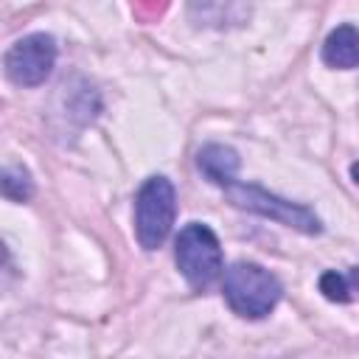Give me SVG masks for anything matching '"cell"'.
Here are the masks:
<instances>
[{"instance_id": "obj_1", "label": "cell", "mask_w": 359, "mask_h": 359, "mask_svg": "<svg viewBox=\"0 0 359 359\" xmlns=\"http://www.w3.org/2000/svg\"><path fill=\"white\" fill-rule=\"evenodd\" d=\"M222 292H224V300L230 303V309L238 317L261 320L278 306L283 289H280L278 278L269 269H264L252 261H236L224 272Z\"/></svg>"}, {"instance_id": "obj_5", "label": "cell", "mask_w": 359, "mask_h": 359, "mask_svg": "<svg viewBox=\"0 0 359 359\" xmlns=\"http://www.w3.org/2000/svg\"><path fill=\"white\" fill-rule=\"evenodd\" d=\"M56 62V42L50 34H28L6 53V76L20 87L42 84Z\"/></svg>"}, {"instance_id": "obj_3", "label": "cell", "mask_w": 359, "mask_h": 359, "mask_svg": "<svg viewBox=\"0 0 359 359\" xmlns=\"http://www.w3.org/2000/svg\"><path fill=\"white\" fill-rule=\"evenodd\" d=\"M174 258L180 272L194 289H208L222 275V247L208 224L199 222L185 224L177 236Z\"/></svg>"}, {"instance_id": "obj_8", "label": "cell", "mask_w": 359, "mask_h": 359, "mask_svg": "<svg viewBox=\"0 0 359 359\" xmlns=\"http://www.w3.org/2000/svg\"><path fill=\"white\" fill-rule=\"evenodd\" d=\"M3 194L14 202H25L34 194V182L31 174L22 165H6L3 168Z\"/></svg>"}, {"instance_id": "obj_7", "label": "cell", "mask_w": 359, "mask_h": 359, "mask_svg": "<svg viewBox=\"0 0 359 359\" xmlns=\"http://www.w3.org/2000/svg\"><path fill=\"white\" fill-rule=\"evenodd\" d=\"M196 165L199 171L216 182V185H230L236 180V171H238V154L230 149V146H222V143H208L199 154H196Z\"/></svg>"}, {"instance_id": "obj_9", "label": "cell", "mask_w": 359, "mask_h": 359, "mask_svg": "<svg viewBox=\"0 0 359 359\" xmlns=\"http://www.w3.org/2000/svg\"><path fill=\"white\" fill-rule=\"evenodd\" d=\"M320 292H323L328 300H334V303H348V300H351V292H353V283H351V278H345V275L328 269V272H323V278H320Z\"/></svg>"}, {"instance_id": "obj_4", "label": "cell", "mask_w": 359, "mask_h": 359, "mask_svg": "<svg viewBox=\"0 0 359 359\" xmlns=\"http://www.w3.org/2000/svg\"><path fill=\"white\" fill-rule=\"evenodd\" d=\"M224 191H227V199L236 208H244L250 213L275 219V222H280L286 227H294L300 233H309V236H314V233L323 230L320 219L306 205L286 202V199H280V196H275V194H269V191H264L258 185H244V182H236L233 180L230 185H224Z\"/></svg>"}, {"instance_id": "obj_10", "label": "cell", "mask_w": 359, "mask_h": 359, "mask_svg": "<svg viewBox=\"0 0 359 359\" xmlns=\"http://www.w3.org/2000/svg\"><path fill=\"white\" fill-rule=\"evenodd\" d=\"M191 14L199 22H216L224 14V0H191Z\"/></svg>"}, {"instance_id": "obj_11", "label": "cell", "mask_w": 359, "mask_h": 359, "mask_svg": "<svg viewBox=\"0 0 359 359\" xmlns=\"http://www.w3.org/2000/svg\"><path fill=\"white\" fill-rule=\"evenodd\" d=\"M351 177H353V182L359 185V163H353V165H351Z\"/></svg>"}, {"instance_id": "obj_6", "label": "cell", "mask_w": 359, "mask_h": 359, "mask_svg": "<svg viewBox=\"0 0 359 359\" xmlns=\"http://www.w3.org/2000/svg\"><path fill=\"white\" fill-rule=\"evenodd\" d=\"M323 62L339 70L359 67V28L337 25L323 42Z\"/></svg>"}, {"instance_id": "obj_2", "label": "cell", "mask_w": 359, "mask_h": 359, "mask_svg": "<svg viewBox=\"0 0 359 359\" xmlns=\"http://www.w3.org/2000/svg\"><path fill=\"white\" fill-rule=\"evenodd\" d=\"M177 194L165 177H149L135 196V233L143 250H157L174 224Z\"/></svg>"}, {"instance_id": "obj_12", "label": "cell", "mask_w": 359, "mask_h": 359, "mask_svg": "<svg viewBox=\"0 0 359 359\" xmlns=\"http://www.w3.org/2000/svg\"><path fill=\"white\" fill-rule=\"evenodd\" d=\"M137 3H154V0H137ZM157 6L163 8V6H165V0H157Z\"/></svg>"}]
</instances>
